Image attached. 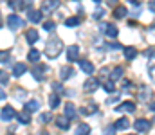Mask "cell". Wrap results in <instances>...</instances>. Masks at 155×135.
Listing matches in <instances>:
<instances>
[{
  "instance_id": "cell-1",
  "label": "cell",
  "mask_w": 155,
  "mask_h": 135,
  "mask_svg": "<svg viewBox=\"0 0 155 135\" xmlns=\"http://www.w3.org/2000/svg\"><path fill=\"white\" fill-rule=\"evenodd\" d=\"M61 50H63V42H61L60 38H51V40L47 42V45H45V54H47L49 59L58 58V56L61 54Z\"/></svg>"
},
{
  "instance_id": "cell-2",
  "label": "cell",
  "mask_w": 155,
  "mask_h": 135,
  "mask_svg": "<svg viewBox=\"0 0 155 135\" xmlns=\"http://www.w3.org/2000/svg\"><path fill=\"white\" fill-rule=\"evenodd\" d=\"M5 24H7V27H9L11 31H16V29H20V27L24 25V20H22L18 14H9V16L5 18Z\"/></svg>"
},
{
  "instance_id": "cell-3",
  "label": "cell",
  "mask_w": 155,
  "mask_h": 135,
  "mask_svg": "<svg viewBox=\"0 0 155 135\" xmlns=\"http://www.w3.org/2000/svg\"><path fill=\"white\" fill-rule=\"evenodd\" d=\"M60 0H43L41 4V13H54L60 7Z\"/></svg>"
},
{
  "instance_id": "cell-4",
  "label": "cell",
  "mask_w": 155,
  "mask_h": 135,
  "mask_svg": "<svg viewBox=\"0 0 155 135\" xmlns=\"http://www.w3.org/2000/svg\"><path fill=\"white\" fill-rule=\"evenodd\" d=\"M134 128H135V132L144 133V132H148V130L152 128V123H150L148 119H137V121L134 123Z\"/></svg>"
},
{
  "instance_id": "cell-5",
  "label": "cell",
  "mask_w": 155,
  "mask_h": 135,
  "mask_svg": "<svg viewBox=\"0 0 155 135\" xmlns=\"http://www.w3.org/2000/svg\"><path fill=\"white\" fill-rule=\"evenodd\" d=\"M0 117H2V121H13L15 117H16V112H15V108L13 106H4L2 110H0Z\"/></svg>"
},
{
  "instance_id": "cell-6",
  "label": "cell",
  "mask_w": 155,
  "mask_h": 135,
  "mask_svg": "<svg viewBox=\"0 0 155 135\" xmlns=\"http://www.w3.org/2000/svg\"><path fill=\"white\" fill-rule=\"evenodd\" d=\"M101 33H105V36H108V38H116L117 36V27L114 24H103L101 25Z\"/></svg>"
},
{
  "instance_id": "cell-7",
  "label": "cell",
  "mask_w": 155,
  "mask_h": 135,
  "mask_svg": "<svg viewBox=\"0 0 155 135\" xmlns=\"http://www.w3.org/2000/svg\"><path fill=\"white\" fill-rule=\"evenodd\" d=\"M97 87H99L97 78H88V79L85 81V85H83V90L90 94V92H96V90H97Z\"/></svg>"
},
{
  "instance_id": "cell-8",
  "label": "cell",
  "mask_w": 155,
  "mask_h": 135,
  "mask_svg": "<svg viewBox=\"0 0 155 135\" xmlns=\"http://www.w3.org/2000/svg\"><path fill=\"white\" fill-rule=\"evenodd\" d=\"M41 18H43V13H41V11H38V9H29V13H27V20H29V22L40 24Z\"/></svg>"
},
{
  "instance_id": "cell-9",
  "label": "cell",
  "mask_w": 155,
  "mask_h": 135,
  "mask_svg": "<svg viewBox=\"0 0 155 135\" xmlns=\"http://www.w3.org/2000/svg\"><path fill=\"white\" fill-rule=\"evenodd\" d=\"M63 112H65V117L71 121V119H74L78 115V110H76V106L72 104V103H67L65 106H63Z\"/></svg>"
},
{
  "instance_id": "cell-10",
  "label": "cell",
  "mask_w": 155,
  "mask_h": 135,
  "mask_svg": "<svg viewBox=\"0 0 155 135\" xmlns=\"http://www.w3.org/2000/svg\"><path fill=\"white\" fill-rule=\"evenodd\" d=\"M78 63H79V69H81L85 74H88V76H92V74H94V65H92L90 61L81 59V61H78Z\"/></svg>"
},
{
  "instance_id": "cell-11",
  "label": "cell",
  "mask_w": 155,
  "mask_h": 135,
  "mask_svg": "<svg viewBox=\"0 0 155 135\" xmlns=\"http://www.w3.org/2000/svg\"><path fill=\"white\" fill-rule=\"evenodd\" d=\"M78 56H79V47H78V45H71V47L67 49V59H69V61H76Z\"/></svg>"
},
{
  "instance_id": "cell-12",
  "label": "cell",
  "mask_w": 155,
  "mask_h": 135,
  "mask_svg": "<svg viewBox=\"0 0 155 135\" xmlns=\"http://www.w3.org/2000/svg\"><path fill=\"white\" fill-rule=\"evenodd\" d=\"M116 112H135V104L132 101H124L119 106H116Z\"/></svg>"
},
{
  "instance_id": "cell-13",
  "label": "cell",
  "mask_w": 155,
  "mask_h": 135,
  "mask_svg": "<svg viewBox=\"0 0 155 135\" xmlns=\"http://www.w3.org/2000/svg\"><path fill=\"white\" fill-rule=\"evenodd\" d=\"M47 70V67L45 65H36L35 69H33V78L36 79V81H41L43 79V72Z\"/></svg>"
},
{
  "instance_id": "cell-14",
  "label": "cell",
  "mask_w": 155,
  "mask_h": 135,
  "mask_svg": "<svg viewBox=\"0 0 155 135\" xmlns=\"http://www.w3.org/2000/svg\"><path fill=\"white\" fill-rule=\"evenodd\" d=\"M25 72H27L25 63H16V65H15V69H13V76H15V78H20V76H24Z\"/></svg>"
},
{
  "instance_id": "cell-15",
  "label": "cell",
  "mask_w": 155,
  "mask_h": 135,
  "mask_svg": "<svg viewBox=\"0 0 155 135\" xmlns=\"http://www.w3.org/2000/svg\"><path fill=\"white\" fill-rule=\"evenodd\" d=\"M38 38H40V36H38V31H35V29H29V31L25 33V40H27L31 45L36 43V42H38Z\"/></svg>"
},
{
  "instance_id": "cell-16",
  "label": "cell",
  "mask_w": 155,
  "mask_h": 135,
  "mask_svg": "<svg viewBox=\"0 0 155 135\" xmlns=\"http://www.w3.org/2000/svg\"><path fill=\"white\" fill-rule=\"evenodd\" d=\"M74 76V70L71 69V67H63L61 70H60V78H61V81H67V79H71Z\"/></svg>"
},
{
  "instance_id": "cell-17",
  "label": "cell",
  "mask_w": 155,
  "mask_h": 135,
  "mask_svg": "<svg viewBox=\"0 0 155 135\" xmlns=\"http://www.w3.org/2000/svg\"><path fill=\"white\" fill-rule=\"evenodd\" d=\"M74 135H90V126L85 124V123L78 124V128L74 130Z\"/></svg>"
},
{
  "instance_id": "cell-18",
  "label": "cell",
  "mask_w": 155,
  "mask_h": 135,
  "mask_svg": "<svg viewBox=\"0 0 155 135\" xmlns=\"http://www.w3.org/2000/svg\"><path fill=\"white\" fill-rule=\"evenodd\" d=\"M38 108H40V101L38 99H31V101L25 103V110H27L29 114H31V112H36Z\"/></svg>"
},
{
  "instance_id": "cell-19",
  "label": "cell",
  "mask_w": 155,
  "mask_h": 135,
  "mask_svg": "<svg viewBox=\"0 0 155 135\" xmlns=\"http://www.w3.org/2000/svg\"><path fill=\"white\" fill-rule=\"evenodd\" d=\"M123 52H124L126 59H134L137 56V49H134V47H123Z\"/></svg>"
},
{
  "instance_id": "cell-20",
  "label": "cell",
  "mask_w": 155,
  "mask_h": 135,
  "mask_svg": "<svg viewBox=\"0 0 155 135\" xmlns=\"http://www.w3.org/2000/svg\"><path fill=\"white\" fill-rule=\"evenodd\" d=\"M114 126H116V130H126V128H130V121L126 117H121Z\"/></svg>"
},
{
  "instance_id": "cell-21",
  "label": "cell",
  "mask_w": 155,
  "mask_h": 135,
  "mask_svg": "<svg viewBox=\"0 0 155 135\" xmlns=\"http://www.w3.org/2000/svg\"><path fill=\"white\" fill-rule=\"evenodd\" d=\"M16 117H18V121H20L22 124H29V123H31V115H29V112H27V110H25V112L16 114Z\"/></svg>"
},
{
  "instance_id": "cell-22",
  "label": "cell",
  "mask_w": 155,
  "mask_h": 135,
  "mask_svg": "<svg viewBox=\"0 0 155 135\" xmlns=\"http://www.w3.org/2000/svg\"><path fill=\"white\" fill-rule=\"evenodd\" d=\"M56 126L61 128V130H67V128H69V119H67L65 115H60V117L56 119Z\"/></svg>"
},
{
  "instance_id": "cell-23",
  "label": "cell",
  "mask_w": 155,
  "mask_h": 135,
  "mask_svg": "<svg viewBox=\"0 0 155 135\" xmlns=\"http://www.w3.org/2000/svg\"><path fill=\"white\" fill-rule=\"evenodd\" d=\"M126 14H128V9L124 5H117L116 9H114V16L116 18H124Z\"/></svg>"
},
{
  "instance_id": "cell-24",
  "label": "cell",
  "mask_w": 155,
  "mask_h": 135,
  "mask_svg": "<svg viewBox=\"0 0 155 135\" xmlns=\"http://www.w3.org/2000/svg\"><path fill=\"white\" fill-rule=\"evenodd\" d=\"M49 104H51V108H58L60 106V95L58 94H51L49 95Z\"/></svg>"
},
{
  "instance_id": "cell-25",
  "label": "cell",
  "mask_w": 155,
  "mask_h": 135,
  "mask_svg": "<svg viewBox=\"0 0 155 135\" xmlns=\"http://www.w3.org/2000/svg\"><path fill=\"white\" fill-rule=\"evenodd\" d=\"M123 78V67H116L114 70H112V74H110V79L112 81H117V79H121Z\"/></svg>"
},
{
  "instance_id": "cell-26",
  "label": "cell",
  "mask_w": 155,
  "mask_h": 135,
  "mask_svg": "<svg viewBox=\"0 0 155 135\" xmlns=\"http://www.w3.org/2000/svg\"><path fill=\"white\" fill-rule=\"evenodd\" d=\"M103 88H105L107 94H112V92L116 90V83H114L112 79H108V81H105V83H103Z\"/></svg>"
},
{
  "instance_id": "cell-27",
  "label": "cell",
  "mask_w": 155,
  "mask_h": 135,
  "mask_svg": "<svg viewBox=\"0 0 155 135\" xmlns=\"http://www.w3.org/2000/svg\"><path fill=\"white\" fill-rule=\"evenodd\" d=\"M139 97L146 101L148 97H152V90H148V87H146V85H143V87H141V94H139Z\"/></svg>"
},
{
  "instance_id": "cell-28",
  "label": "cell",
  "mask_w": 155,
  "mask_h": 135,
  "mask_svg": "<svg viewBox=\"0 0 155 135\" xmlns=\"http://www.w3.org/2000/svg\"><path fill=\"white\" fill-rule=\"evenodd\" d=\"M79 22H81V20H79L78 16H71V18L65 20V25H67V27H76V25H79Z\"/></svg>"
},
{
  "instance_id": "cell-29",
  "label": "cell",
  "mask_w": 155,
  "mask_h": 135,
  "mask_svg": "<svg viewBox=\"0 0 155 135\" xmlns=\"http://www.w3.org/2000/svg\"><path fill=\"white\" fill-rule=\"evenodd\" d=\"M27 59H29V61H38V59H40V50L31 49V50H29V54H27Z\"/></svg>"
},
{
  "instance_id": "cell-30",
  "label": "cell",
  "mask_w": 155,
  "mask_h": 135,
  "mask_svg": "<svg viewBox=\"0 0 155 135\" xmlns=\"http://www.w3.org/2000/svg\"><path fill=\"white\" fill-rule=\"evenodd\" d=\"M9 5L13 9H20V7H24V0H9Z\"/></svg>"
},
{
  "instance_id": "cell-31",
  "label": "cell",
  "mask_w": 155,
  "mask_h": 135,
  "mask_svg": "<svg viewBox=\"0 0 155 135\" xmlns=\"http://www.w3.org/2000/svg\"><path fill=\"white\" fill-rule=\"evenodd\" d=\"M51 119H52V117H51V114H49V112H45V114H40V123L47 124V123H49Z\"/></svg>"
},
{
  "instance_id": "cell-32",
  "label": "cell",
  "mask_w": 155,
  "mask_h": 135,
  "mask_svg": "<svg viewBox=\"0 0 155 135\" xmlns=\"http://www.w3.org/2000/svg\"><path fill=\"white\" fill-rule=\"evenodd\" d=\"M9 58H11V54H9L7 50H0V63H5V61H9Z\"/></svg>"
},
{
  "instance_id": "cell-33",
  "label": "cell",
  "mask_w": 155,
  "mask_h": 135,
  "mask_svg": "<svg viewBox=\"0 0 155 135\" xmlns=\"http://www.w3.org/2000/svg\"><path fill=\"white\" fill-rule=\"evenodd\" d=\"M7 81H9L7 72H5V70H0V83H5V85H7Z\"/></svg>"
},
{
  "instance_id": "cell-34",
  "label": "cell",
  "mask_w": 155,
  "mask_h": 135,
  "mask_svg": "<svg viewBox=\"0 0 155 135\" xmlns=\"http://www.w3.org/2000/svg\"><path fill=\"white\" fill-rule=\"evenodd\" d=\"M54 27H56L54 22H45V24H43V29H45V31H54Z\"/></svg>"
},
{
  "instance_id": "cell-35",
  "label": "cell",
  "mask_w": 155,
  "mask_h": 135,
  "mask_svg": "<svg viewBox=\"0 0 155 135\" xmlns=\"http://www.w3.org/2000/svg\"><path fill=\"white\" fill-rule=\"evenodd\" d=\"M105 135H116V126H114V124L107 126V130H105Z\"/></svg>"
},
{
  "instance_id": "cell-36",
  "label": "cell",
  "mask_w": 155,
  "mask_h": 135,
  "mask_svg": "<svg viewBox=\"0 0 155 135\" xmlns=\"http://www.w3.org/2000/svg\"><path fill=\"white\" fill-rule=\"evenodd\" d=\"M103 14H105V9H103V7H99V9H97V11L94 13V18H96V20H99V18H101Z\"/></svg>"
},
{
  "instance_id": "cell-37",
  "label": "cell",
  "mask_w": 155,
  "mask_h": 135,
  "mask_svg": "<svg viewBox=\"0 0 155 135\" xmlns=\"http://www.w3.org/2000/svg\"><path fill=\"white\" fill-rule=\"evenodd\" d=\"M105 47H110V49H123V47H121L119 43H107Z\"/></svg>"
},
{
  "instance_id": "cell-38",
  "label": "cell",
  "mask_w": 155,
  "mask_h": 135,
  "mask_svg": "<svg viewBox=\"0 0 155 135\" xmlns=\"http://www.w3.org/2000/svg\"><path fill=\"white\" fill-rule=\"evenodd\" d=\"M117 99H119V95H114V97H110V99H108L107 103H108V104H110V103H116Z\"/></svg>"
},
{
  "instance_id": "cell-39",
  "label": "cell",
  "mask_w": 155,
  "mask_h": 135,
  "mask_svg": "<svg viewBox=\"0 0 155 135\" xmlns=\"http://www.w3.org/2000/svg\"><path fill=\"white\" fill-rule=\"evenodd\" d=\"M146 56H148V58H153V56H155V50H146Z\"/></svg>"
},
{
  "instance_id": "cell-40",
  "label": "cell",
  "mask_w": 155,
  "mask_h": 135,
  "mask_svg": "<svg viewBox=\"0 0 155 135\" xmlns=\"http://www.w3.org/2000/svg\"><path fill=\"white\" fill-rule=\"evenodd\" d=\"M150 11H153V13H155V0L150 2Z\"/></svg>"
},
{
  "instance_id": "cell-41",
  "label": "cell",
  "mask_w": 155,
  "mask_h": 135,
  "mask_svg": "<svg viewBox=\"0 0 155 135\" xmlns=\"http://www.w3.org/2000/svg\"><path fill=\"white\" fill-rule=\"evenodd\" d=\"M150 74H152V78H153V81H155V65L150 69Z\"/></svg>"
},
{
  "instance_id": "cell-42",
  "label": "cell",
  "mask_w": 155,
  "mask_h": 135,
  "mask_svg": "<svg viewBox=\"0 0 155 135\" xmlns=\"http://www.w3.org/2000/svg\"><path fill=\"white\" fill-rule=\"evenodd\" d=\"M139 14H141V9H139V7H137V9H134V16H139Z\"/></svg>"
},
{
  "instance_id": "cell-43",
  "label": "cell",
  "mask_w": 155,
  "mask_h": 135,
  "mask_svg": "<svg viewBox=\"0 0 155 135\" xmlns=\"http://www.w3.org/2000/svg\"><path fill=\"white\" fill-rule=\"evenodd\" d=\"M4 97H5V92H4V90L0 88V101H2V99H4Z\"/></svg>"
},
{
  "instance_id": "cell-44",
  "label": "cell",
  "mask_w": 155,
  "mask_h": 135,
  "mask_svg": "<svg viewBox=\"0 0 155 135\" xmlns=\"http://www.w3.org/2000/svg\"><path fill=\"white\" fill-rule=\"evenodd\" d=\"M150 110H153V112H155V103H152V104H150Z\"/></svg>"
},
{
  "instance_id": "cell-45",
  "label": "cell",
  "mask_w": 155,
  "mask_h": 135,
  "mask_svg": "<svg viewBox=\"0 0 155 135\" xmlns=\"http://www.w3.org/2000/svg\"><path fill=\"white\" fill-rule=\"evenodd\" d=\"M40 135H49V133H47V132H41V133H40Z\"/></svg>"
},
{
  "instance_id": "cell-46",
  "label": "cell",
  "mask_w": 155,
  "mask_h": 135,
  "mask_svg": "<svg viewBox=\"0 0 155 135\" xmlns=\"http://www.w3.org/2000/svg\"><path fill=\"white\" fill-rule=\"evenodd\" d=\"M130 2H134V4H135V2H137V0H130Z\"/></svg>"
},
{
  "instance_id": "cell-47",
  "label": "cell",
  "mask_w": 155,
  "mask_h": 135,
  "mask_svg": "<svg viewBox=\"0 0 155 135\" xmlns=\"http://www.w3.org/2000/svg\"><path fill=\"white\" fill-rule=\"evenodd\" d=\"M94 2H101V0H94Z\"/></svg>"
},
{
  "instance_id": "cell-48",
  "label": "cell",
  "mask_w": 155,
  "mask_h": 135,
  "mask_svg": "<svg viewBox=\"0 0 155 135\" xmlns=\"http://www.w3.org/2000/svg\"><path fill=\"white\" fill-rule=\"evenodd\" d=\"M9 135H13V133H9Z\"/></svg>"
}]
</instances>
